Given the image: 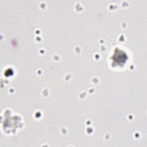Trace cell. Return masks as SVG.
I'll use <instances>...</instances> for the list:
<instances>
[{"label":"cell","mask_w":147,"mask_h":147,"mask_svg":"<svg viewBox=\"0 0 147 147\" xmlns=\"http://www.w3.org/2000/svg\"><path fill=\"white\" fill-rule=\"evenodd\" d=\"M129 59L128 54L123 48L116 47L110 56L111 65L114 67H122L126 64Z\"/></svg>","instance_id":"6da1fadb"}]
</instances>
